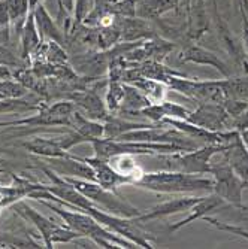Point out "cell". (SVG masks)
<instances>
[{"label":"cell","instance_id":"6da1fadb","mask_svg":"<svg viewBox=\"0 0 248 249\" xmlns=\"http://www.w3.org/2000/svg\"><path fill=\"white\" fill-rule=\"evenodd\" d=\"M38 201L40 205L47 206L50 211H53L57 216H60V219L66 225H69L72 230L78 231L82 237L92 239L100 248H106V249H109V248H138L133 242L127 240L126 237L103 227L102 224H99L93 216H90L85 212L61 206L56 201H50L45 198H38Z\"/></svg>","mask_w":248,"mask_h":249},{"label":"cell","instance_id":"7a4b0ae2","mask_svg":"<svg viewBox=\"0 0 248 249\" xmlns=\"http://www.w3.org/2000/svg\"><path fill=\"white\" fill-rule=\"evenodd\" d=\"M134 187L159 193V194H190V193H212V178L191 175L178 170H157L144 172L134 182Z\"/></svg>","mask_w":248,"mask_h":249},{"label":"cell","instance_id":"3957f363","mask_svg":"<svg viewBox=\"0 0 248 249\" xmlns=\"http://www.w3.org/2000/svg\"><path fill=\"white\" fill-rule=\"evenodd\" d=\"M228 143H205L204 146L190 151L159 154L155 157L160 160L163 170H178L191 175H210L212 157L221 154L226 149Z\"/></svg>","mask_w":248,"mask_h":249},{"label":"cell","instance_id":"277c9868","mask_svg":"<svg viewBox=\"0 0 248 249\" xmlns=\"http://www.w3.org/2000/svg\"><path fill=\"white\" fill-rule=\"evenodd\" d=\"M75 190H78L81 194H84L87 198L92 200L95 205H97L100 209L121 218H134L142 213L141 209L133 206L123 196L118 194V191H111L102 187L97 182L79 178H64Z\"/></svg>","mask_w":248,"mask_h":249},{"label":"cell","instance_id":"5b68a950","mask_svg":"<svg viewBox=\"0 0 248 249\" xmlns=\"http://www.w3.org/2000/svg\"><path fill=\"white\" fill-rule=\"evenodd\" d=\"M11 209L18 216L35 225L45 248H54V245L57 243H72L75 239L82 237L78 231L72 230L69 225L58 224L47 216H43L42 213L30 208L24 200H18L17 203H14Z\"/></svg>","mask_w":248,"mask_h":249},{"label":"cell","instance_id":"8992f818","mask_svg":"<svg viewBox=\"0 0 248 249\" xmlns=\"http://www.w3.org/2000/svg\"><path fill=\"white\" fill-rule=\"evenodd\" d=\"M75 110V105L71 100H57L54 103L43 102L39 107L38 114L26 117L21 120L0 121V127H14L18 128L24 125V128H43V127H66L69 128L71 115Z\"/></svg>","mask_w":248,"mask_h":249},{"label":"cell","instance_id":"52a82bcc","mask_svg":"<svg viewBox=\"0 0 248 249\" xmlns=\"http://www.w3.org/2000/svg\"><path fill=\"white\" fill-rule=\"evenodd\" d=\"M210 175H212L214 190L212 193L220 196L230 206L242 209V193L245 190V182L233 172L228 160L221 155V161L211 163Z\"/></svg>","mask_w":248,"mask_h":249},{"label":"cell","instance_id":"ba28073f","mask_svg":"<svg viewBox=\"0 0 248 249\" xmlns=\"http://www.w3.org/2000/svg\"><path fill=\"white\" fill-rule=\"evenodd\" d=\"M186 121L214 133L232 130V127L235 128L233 117L229 115V112L224 109L221 103L215 102H202L196 110L190 112Z\"/></svg>","mask_w":248,"mask_h":249},{"label":"cell","instance_id":"9c48e42d","mask_svg":"<svg viewBox=\"0 0 248 249\" xmlns=\"http://www.w3.org/2000/svg\"><path fill=\"white\" fill-rule=\"evenodd\" d=\"M45 164L50 167L53 172L63 178H79V179H87L96 182V176L84 158L76 157L74 154H69L67 157H57V158H43Z\"/></svg>","mask_w":248,"mask_h":249},{"label":"cell","instance_id":"30bf717a","mask_svg":"<svg viewBox=\"0 0 248 249\" xmlns=\"http://www.w3.org/2000/svg\"><path fill=\"white\" fill-rule=\"evenodd\" d=\"M199 198L200 197L184 196L179 198L168 200V201H163V203H159V205L153 206L150 211L142 212L141 215L134 216L133 219L141 224V222H148V221H155V219H163V218H168L175 213L189 212Z\"/></svg>","mask_w":248,"mask_h":249},{"label":"cell","instance_id":"8fae6325","mask_svg":"<svg viewBox=\"0 0 248 249\" xmlns=\"http://www.w3.org/2000/svg\"><path fill=\"white\" fill-rule=\"evenodd\" d=\"M84 160L92 166L95 176H96V182L100 184L102 187H105L106 190L111 191H118V187L124 185V184H130V180L120 175L114 167L111 166V163L108 160H103V158H97V157H84Z\"/></svg>","mask_w":248,"mask_h":249},{"label":"cell","instance_id":"7c38bea8","mask_svg":"<svg viewBox=\"0 0 248 249\" xmlns=\"http://www.w3.org/2000/svg\"><path fill=\"white\" fill-rule=\"evenodd\" d=\"M221 155L226 158L233 172L245 182V188H248V149L241 138V131L228 143Z\"/></svg>","mask_w":248,"mask_h":249},{"label":"cell","instance_id":"4fadbf2b","mask_svg":"<svg viewBox=\"0 0 248 249\" xmlns=\"http://www.w3.org/2000/svg\"><path fill=\"white\" fill-rule=\"evenodd\" d=\"M224 206H226V201H224L220 196L214 194V193L211 196H207V197H200L193 205V208L189 211L190 212L189 216L184 218L183 221L172 224L171 227H169V231L175 233L178 230H181L183 227H186V225H189V224H191V222H194L197 219H202L204 216H207L211 211H217V209L224 208Z\"/></svg>","mask_w":248,"mask_h":249},{"label":"cell","instance_id":"5bb4252c","mask_svg":"<svg viewBox=\"0 0 248 249\" xmlns=\"http://www.w3.org/2000/svg\"><path fill=\"white\" fill-rule=\"evenodd\" d=\"M181 61L186 63H194V64H202V66H211L214 69H217L224 78H230L232 72L228 67V64L224 63L218 55H215L211 51H207L200 47H190L181 54Z\"/></svg>","mask_w":248,"mask_h":249},{"label":"cell","instance_id":"9a60e30c","mask_svg":"<svg viewBox=\"0 0 248 249\" xmlns=\"http://www.w3.org/2000/svg\"><path fill=\"white\" fill-rule=\"evenodd\" d=\"M33 17H35V22L36 27L39 30V35L42 36V39H51L56 40L57 43L63 45L66 48L67 47V37L66 33H63V30L53 21V18L50 17V14L47 12L43 5H38L33 11H32Z\"/></svg>","mask_w":248,"mask_h":249},{"label":"cell","instance_id":"2e32d148","mask_svg":"<svg viewBox=\"0 0 248 249\" xmlns=\"http://www.w3.org/2000/svg\"><path fill=\"white\" fill-rule=\"evenodd\" d=\"M22 148L27 149L29 152L42 157V158H57V157H67L71 151H64L56 138H33L27 142H22Z\"/></svg>","mask_w":248,"mask_h":249},{"label":"cell","instance_id":"e0dca14e","mask_svg":"<svg viewBox=\"0 0 248 249\" xmlns=\"http://www.w3.org/2000/svg\"><path fill=\"white\" fill-rule=\"evenodd\" d=\"M40 42H42V36L39 35V30L36 27L35 17L30 12L27 21L24 22V26H22V29H21L19 48H21V58H22V61L29 64L30 55L35 53V50L39 47Z\"/></svg>","mask_w":248,"mask_h":249},{"label":"cell","instance_id":"ac0fdd59","mask_svg":"<svg viewBox=\"0 0 248 249\" xmlns=\"http://www.w3.org/2000/svg\"><path fill=\"white\" fill-rule=\"evenodd\" d=\"M150 105H151L150 99L141 91L139 88L124 82V99H123L121 109L118 110L117 115H129L130 117L133 112H138Z\"/></svg>","mask_w":248,"mask_h":249},{"label":"cell","instance_id":"d6986e66","mask_svg":"<svg viewBox=\"0 0 248 249\" xmlns=\"http://www.w3.org/2000/svg\"><path fill=\"white\" fill-rule=\"evenodd\" d=\"M108 161L120 175L126 176L130 180L132 185H134V182H136V180L144 175V170L138 166L136 161H134V155L118 154V155L111 157Z\"/></svg>","mask_w":248,"mask_h":249},{"label":"cell","instance_id":"ffe728a7","mask_svg":"<svg viewBox=\"0 0 248 249\" xmlns=\"http://www.w3.org/2000/svg\"><path fill=\"white\" fill-rule=\"evenodd\" d=\"M124 99V82L121 81H109L108 79V89H106V99L105 105L111 114H118L121 109Z\"/></svg>","mask_w":248,"mask_h":249},{"label":"cell","instance_id":"44dd1931","mask_svg":"<svg viewBox=\"0 0 248 249\" xmlns=\"http://www.w3.org/2000/svg\"><path fill=\"white\" fill-rule=\"evenodd\" d=\"M29 93V89L19 84L14 78L0 79V94L5 96L6 99H22Z\"/></svg>","mask_w":248,"mask_h":249},{"label":"cell","instance_id":"7402d4cb","mask_svg":"<svg viewBox=\"0 0 248 249\" xmlns=\"http://www.w3.org/2000/svg\"><path fill=\"white\" fill-rule=\"evenodd\" d=\"M160 107H162V112H163V117L165 118H172V120H183V121H186L187 117L190 115V112H191V110L186 109L181 105L165 102V100L160 103Z\"/></svg>","mask_w":248,"mask_h":249},{"label":"cell","instance_id":"603a6c76","mask_svg":"<svg viewBox=\"0 0 248 249\" xmlns=\"http://www.w3.org/2000/svg\"><path fill=\"white\" fill-rule=\"evenodd\" d=\"M205 222H208L212 227H215L217 230H221V231H228V233H232V234H238L244 239L248 240V231L241 229V227H236V225H232V224H228V222H223V221H218L217 218H212V216H204L202 218Z\"/></svg>","mask_w":248,"mask_h":249},{"label":"cell","instance_id":"cb8c5ba5","mask_svg":"<svg viewBox=\"0 0 248 249\" xmlns=\"http://www.w3.org/2000/svg\"><path fill=\"white\" fill-rule=\"evenodd\" d=\"M19 179V175H15L8 161L6 160H2L0 158V187H9V185H14L17 180Z\"/></svg>","mask_w":248,"mask_h":249},{"label":"cell","instance_id":"d4e9b609","mask_svg":"<svg viewBox=\"0 0 248 249\" xmlns=\"http://www.w3.org/2000/svg\"><path fill=\"white\" fill-rule=\"evenodd\" d=\"M88 0H76L75 5V17L78 22H82L85 17L88 15Z\"/></svg>","mask_w":248,"mask_h":249},{"label":"cell","instance_id":"484cf974","mask_svg":"<svg viewBox=\"0 0 248 249\" xmlns=\"http://www.w3.org/2000/svg\"><path fill=\"white\" fill-rule=\"evenodd\" d=\"M239 131H241V138H242V141H244V143H245V146L248 149V128H242Z\"/></svg>","mask_w":248,"mask_h":249},{"label":"cell","instance_id":"4316f807","mask_svg":"<svg viewBox=\"0 0 248 249\" xmlns=\"http://www.w3.org/2000/svg\"><path fill=\"white\" fill-rule=\"evenodd\" d=\"M27 3H29V11L32 12L40 3V0H27Z\"/></svg>","mask_w":248,"mask_h":249},{"label":"cell","instance_id":"83f0119b","mask_svg":"<svg viewBox=\"0 0 248 249\" xmlns=\"http://www.w3.org/2000/svg\"><path fill=\"white\" fill-rule=\"evenodd\" d=\"M0 152H6V149H3V148H0Z\"/></svg>","mask_w":248,"mask_h":249}]
</instances>
